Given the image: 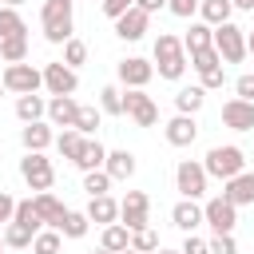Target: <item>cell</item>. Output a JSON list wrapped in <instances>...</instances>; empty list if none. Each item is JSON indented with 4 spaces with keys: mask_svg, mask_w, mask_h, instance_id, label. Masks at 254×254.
Wrapping results in <instances>:
<instances>
[{
    "mask_svg": "<svg viewBox=\"0 0 254 254\" xmlns=\"http://www.w3.org/2000/svg\"><path fill=\"white\" fill-rule=\"evenodd\" d=\"M222 123L230 131H254V103L246 99H226L222 103Z\"/></svg>",
    "mask_w": 254,
    "mask_h": 254,
    "instance_id": "cell-17",
    "label": "cell"
},
{
    "mask_svg": "<svg viewBox=\"0 0 254 254\" xmlns=\"http://www.w3.org/2000/svg\"><path fill=\"white\" fill-rule=\"evenodd\" d=\"M202 171H206L210 179H222V183H226V179H234V175L246 171V155H242V147H234V143H218V147L206 151Z\"/></svg>",
    "mask_w": 254,
    "mask_h": 254,
    "instance_id": "cell-3",
    "label": "cell"
},
{
    "mask_svg": "<svg viewBox=\"0 0 254 254\" xmlns=\"http://www.w3.org/2000/svg\"><path fill=\"white\" fill-rule=\"evenodd\" d=\"M214 52L222 64H242L246 60V32L238 24H218L214 28Z\"/></svg>",
    "mask_w": 254,
    "mask_h": 254,
    "instance_id": "cell-8",
    "label": "cell"
},
{
    "mask_svg": "<svg viewBox=\"0 0 254 254\" xmlns=\"http://www.w3.org/2000/svg\"><path fill=\"white\" fill-rule=\"evenodd\" d=\"M230 12H234V4H230V0H198V20H202L206 28L230 24Z\"/></svg>",
    "mask_w": 254,
    "mask_h": 254,
    "instance_id": "cell-24",
    "label": "cell"
},
{
    "mask_svg": "<svg viewBox=\"0 0 254 254\" xmlns=\"http://www.w3.org/2000/svg\"><path fill=\"white\" fill-rule=\"evenodd\" d=\"M83 214L95 226H111V222H119V202L111 194H95V198H87V210Z\"/></svg>",
    "mask_w": 254,
    "mask_h": 254,
    "instance_id": "cell-21",
    "label": "cell"
},
{
    "mask_svg": "<svg viewBox=\"0 0 254 254\" xmlns=\"http://www.w3.org/2000/svg\"><path fill=\"white\" fill-rule=\"evenodd\" d=\"M75 4L71 0H44L40 4V24H44V40L48 44H67L75 36Z\"/></svg>",
    "mask_w": 254,
    "mask_h": 254,
    "instance_id": "cell-1",
    "label": "cell"
},
{
    "mask_svg": "<svg viewBox=\"0 0 254 254\" xmlns=\"http://www.w3.org/2000/svg\"><path fill=\"white\" fill-rule=\"evenodd\" d=\"M135 155L131 151H107V159H103V171L111 175V183H127L131 175H135Z\"/></svg>",
    "mask_w": 254,
    "mask_h": 254,
    "instance_id": "cell-22",
    "label": "cell"
},
{
    "mask_svg": "<svg viewBox=\"0 0 254 254\" xmlns=\"http://www.w3.org/2000/svg\"><path fill=\"white\" fill-rule=\"evenodd\" d=\"M32 206H36L40 222H44V226H52V230H56V226L64 222V214H67V206H64V202H60L52 190H40V194H32Z\"/></svg>",
    "mask_w": 254,
    "mask_h": 254,
    "instance_id": "cell-19",
    "label": "cell"
},
{
    "mask_svg": "<svg viewBox=\"0 0 254 254\" xmlns=\"http://www.w3.org/2000/svg\"><path fill=\"white\" fill-rule=\"evenodd\" d=\"M123 115L135 127H155L159 123V103L143 91V87H123Z\"/></svg>",
    "mask_w": 254,
    "mask_h": 254,
    "instance_id": "cell-5",
    "label": "cell"
},
{
    "mask_svg": "<svg viewBox=\"0 0 254 254\" xmlns=\"http://www.w3.org/2000/svg\"><path fill=\"white\" fill-rule=\"evenodd\" d=\"M0 83H4V91H12V95H36V91L44 87V71L32 67V64H8L4 75H0Z\"/></svg>",
    "mask_w": 254,
    "mask_h": 254,
    "instance_id": "cell-6",
    "label": "cell"
},
{
    "mask_svg": "<svg viewBox=\"0 0 254 254\" xmlns=\"http://www.w3.org/2000/svg\"><path fill=\"white\" fill-rule=\"evenodd\" d=\"M99 246H103L107 254H123V250L131 246V230H127L123 222H111V226H103V234H99Z\"/></svg>",
    "mask_w": 254,
    "mask_h": 254,
    "instance_id": "cell-28",
    "label": "cell"
},
{
    "mask_svg": "<svg viewBox=\"0 0 254 254\" xmlns=\"http://www.w3.org/2000/svg\"><path fill=\"white\" fill-rule=\"evenodd\" d=\"M234 8H242V12H254V0H230Z\"/></svg>",
    "mask_w": 254,
    "mask_h": 254,
    "instance_id": "cell-50",
    "label": "cell"
},
{
    "mask_svg": "<svg viewBox=\"0 0 254 254\" xmlns=\"http://www.w3.org/2000/svg\"><path fill=\"white\" fill-rule=\"evenodd\" d=\"M48 115V99L44 95H16V119L20 123H40Z\"/></svg>",
    "mask_w": 254,
    "mask_h": 254,
    "instance_id": "cell-26",
    "label": "cell"
},
{
    "mask_svg": "<svg viewBox=\"0 0 254 254\" xmlns=\"http://www.w3.org/2000/svg\"><path fill=\"white\" fill-rule=\"evenodd\" d=\"M234 99H246V103H254V75H250V71L234 79Z\"/></svg>",
    "mask_w": 254,
    "mask_h": 254,
    "instance_id": "cell-45",
    "label": "cell"
},
{
    "mask_svg": "<svg viewBox=\"0 0 254 254\" xmlns=\"http://www.w3.org/2000/svg\"><path fill=\"white\" fill-rule=\"evenodd\" d=\"M190 67L202 75V71H214V67H222V60H218V52H214V48H202V52H194V56H190Z\"/></svg>",
    "mask_w": 254,
    "mask_h": 254,
    "instance_id": "cell-40",
    "label": "cell"
},
{
    "mask_svg": "<svg viewBox=\"0 0 254 254\" xmlns=\"http://www.w3.org/2000/svg\"><path fill=\"white\" fill-rule=\"evenodd\" d=\"M222 198L234 206H254V171H242L222 183Z\"/></svg>",
    "mask_w": 254,
    "mask_h": 254,
    "instance_id": "cell-16",
    "label": "cell"
},
{
    "mask_svg": "<svg viewBox=\"0 0 254 254\" xmlns=\"http://www.w3.org/2000/svg\"><path fill=\"white\" fill-rule=\"evenodd\" d=\"M4 250H8V246H4V234H0V254H4Z\"/></svg>",
    "mask_w": 254,
    "mask_h": 254,
    "instance_id": "cell-55",
    "label": "cell"
},
{
    "mask_svg": "<svg viewBox=\"0 0 254 254\" xmlns=\"http://www.w3.org/2000/svg\"><path fill=\"white\" fill-rule=\"evenodd\" d=\"M83 190H87V198L107 194V190H111V175H107V171H87V175H83Z\"/></svg>",
    "mask_w": 254,
    "mask_h": 254,
    "instance_id": "cell-39",
    "label": "cell"
},
{
    "mask_svg": "<svg viewBox=\"0 0 254 254\" xmlns=\"http://www.w3.org/2000/svg\"><path fill=\"white\" fill-rule=\"evenodd\" d=\"M202 103H206V91H202L198 83H190V87H179V91H175V107H179V115H198V111H202Z\"/></svg>",
    "mask_w": 254,
    "mask_h": 254,
    "instance_id": "cell-27",
    "label": "cell"
},
{
    "mask_svg": "<svg viewBox=\"0 0 254 254\" xmlns=\"http://www.w3.org/2000/svg\"><path fill=\"white\" fill-rule=\"evenodd\" d=\"M171 222H175L183 234H194V230L202 226V206H198L194 198H179V202L171 206Z\"/></svg>",
    "mask_w": 254,
    "mask_h": 254,
    "instance_id": "cell-20",
    "label": "cell"
},
{
    "mask_svg": "<svg viewBox=\"0 0 254 254\" xmlns=\"http://www.w3.org/2000/svg\"><path fill=\"white\" fill-rule=\"evenodd\" d=\"M12 214H16V198H12L8 190H0V230L12 222Z\"/></svg>",
    "mask_w": 254,
    "mask_h": 254,
    "instance_id": "cell-47",
    "label": "cell"
},
{
    "mask_svg": "<svg viewBox=\"0 0 254 254\" xmlns=\"http://www.w3.org/2000/svg\"><path fill=\"white\" fill-rule=\"evenodd\" d=\"M56 230H60V238H83V234L91 230V222H87V214H83V210H67V214H64V222H60Z\"/></svg>",
    "mask_w": 254,
    "mask_h": 254,
    "instance_id": "cell-29",
    "label": "cell"
},
{
    "mask_svg": "<svg viewBox=\"0 0 254 254\" xmlns=\"http://www.w3.org/2000/svg\"><path fill=\"white\" fill-rule=\"evenodd\" d=\"M44 87H48V95H75L79 75L64 60H56V64H44Z\"/></svg>",
    "mask_w": 254,
    "mask_h": 254,
    "instance_id": "cell-11",
    "label": "cell"
},
{
    "mask_svg": "<svg viewBox=\"0 0 254 254\" xmlns=\"http://www.w3.org/2000/svg\"><path fill=\"white\" fill-rule=\"evenodd\" d=\"M123 254H139V250H131V246H127V250H123Z\"/></svg>",
    "mask_w": 254,
    "mask_h": 254,
    "instance_id": "cell-56",
    "label": "cell"
},
{
    "mask_svg": "<svg viewBox=\"0 0 254 254\" xmlns=\"http://www.w3.org/2000/svg\"><path fill=\"white\" fill-rule=\"evenodd\" d=\"M206 246H210V254H238V242H234V234H214Z\"/></svg>",
    "mask_w": 254,
    "mask_h": 254,
    "instance_id": "cell-42",
    "label": "cell"
},
{
    "mask_svg": "<svg viewBox=\"0 0 254 254\" xmlns=\"http://www.w3.org/2000/svg\"><path fill=\"white\" fill-rule=\"evenodd\" d=\"M64 64H67L71 71H75L79 64H87V44H83L79 36H71V40L64 44Z\"/></svg>",
    "mask_w": 254,
    "mask_h": 254,
    "instance_id": "cell-38",
    "label": "cell"
},
{
    "mask_svg": "<svg viewBox=\"0 0 254 254\" xmlns=\"http://www.w3.org/2000/svg\"><path fill=\"white\" fill-rule=\"evenodd\" d=\"M202 48H214V28H206L202 20H194V24L187 28V36H183V52L194 56V52H202Z\"/></svg>",
    "mask_w": 254,
    "mask_h": 254,
    "instance_id": "cell-25",
    "label": "cell"
},
{
    "mask_svg": "<svg viewBox=\"0 0 254 254\" xmlns=\"http://www.w3.org/2000/svg\"><path fill=\"white\" fill-rule=\"evenodd\" d=\"M246 56H254V32L246 36Z\"/></svg>",
    "mask_w": 254,
    "mask_h": 254,
    "instance_id": "cell-51",
    "label": "cell"
},
{
    "mask_svg": "<svg viewBox=\"0 0 254 254\" xmlns=\"http://www.w3.org/2000/svg\"><path fill=\"white\" fill-rule=\"evenodd\" d=\"M167 12L179 16V20H190L198 12V0H167Z\"/></svg>",
    "mask_w": 254,
    "mask_h": 254,
    "instance_id": "cell-43",
    "label": "cell"
},
{
    "mask_svg": "<svg viewBox=\"0 0 254 254\" xmlns=\"http://www.w3.org/2000/svg\"><path fill=\"white\" fill-rule=\"evenodd\" d=\"M151 75H155V64H151V60H143V56L119 60V83H123V87H147Z\"/></svg>",
    "mask_w": 254,
    "mask_h": 254,
    "instance_id": "cell-12",
    "label": "cell"
},
{
    "mask_svg": "<svg viewBox=\"0 0 254 254\" xmlns=\"http://www.w3.org/2000/svg\"><path fill=\"white\" fill-rule=\"evenodd\" d=\"M0 234H4V246H8V250H32V238H36V230H28V226H20V222H8Z\"/></svg>",
    "mask_w": 254,
    "mask_h": 254,
    "instance_id": "cell-30",
    "label": "cell"
},
{
    "mask_svg": "<svg viewBox=\"0 0 254 254\" xmlns=\"http://www.w3.org/2000/svg\"><path fill=\"white\" fill-rule=\"evenodd\" d=\"M20 143H24V151H48V147L56 143V131H52L48 119H40V123H24V127H20Z\"/></svg>",
    "mask_w": 254,
    "mask_h": 254,
    "instance_id": "cell-18",
    "label": "cell"
},
{
    "mask_svg": "<svg viewBox=\"0 0 254 254\" xmlns=\"http://www.w3.org/2000/svg\"><path fill=\"white\" fill-rule=\"evenodd\" d=\"M99 119H103V111H99V107H87V103H79V115H75V131H79L83 139H91V135H95V127H99Z\"/></svg>",
    "mask_w": 254,
    "mask_h": 254,
    "instance_id": "cell-34",
    "label": "cell"
},
{
    "mask_svg": "<svg viewBox=\"0 0 254 254\" xmlns=\"http://www.w3.org/2000/svg\"><path fill=\"white\" fill-rule=\"evenodd\" d=\"M183 254H210V246H206V238H198V234H187V242H183Z\"/></svg>",
    "mask_w": 254,
    "mask_h": 254,
    "instance_id": "cell-48",
    "label": "cell"
},
{
    "mask_svg": "<svg viewBox=\"0 0 254 254\" xmlns=\"http://www.w3.org/2000/svg\"><path fill=\"white\" fill-rule=\"evenodd\" d=\"M0 95H4V83H0Z\"/></svg>",
    "mask_w": 254,
    "mask_h": 254,
    "instance_id": "cell-57",
    "label": "cell"
},
{
    "mask_svg": "<svg viewBox=\"0 0 254 254\" xmlns=\"http://www.w3.org/2000/svg\"><path fill=\"white\" fill-rule=\"evenodd\" d=\"M99 8H103V16H107V20H119L127 8H135V0H103Z\"/></svg>",
    "mask_w": 254,
    "mask_h": 254,
    "instance_id": "cell-46",
    "label": "cell"
},
{
    "mask_svg": "<svg viewBox=\"0 0 254 254\" xmlns=\"http://www.w3.org/2000/svg\"><path fill=\"white\" fill-rule=\"evenodd\" d=\"M206 171H202V163L198 159H179V167H175V190L183 194V198H202L206 194Z\"/></svg>",
    "mask_w": 254,
    "mask_h": 254,
    "instance_id": "cell-7",
    "label": "cell"
},
{
    "mask_svg": "<svg viewBox=\"0 0 254 254\" xmlns=\"http://www.w3.org/2000/svg\"><path fill=\"white\" fill-rule=\"evenodd\" d=\"M222 83H226V71H222V67H214V71H202V75H198V87H202V91H218Z\"/></svg>",
    "mask_w": 254,
    "mask_h": 254,
    "instance_id": "cell-44",
    "label": "cell"
},
{
    "mask_svg": "<svg viewBox=\"0 0 254 254\" xmlns=\"http://www.w3.org/2000/svg\"><path fill=\"white\" fill-rule=\"evenodd\" d=\"M79 147H83V135L75 131V127H64L60 135H56V151L67 159V163H75V155H79Z\"/></svg>",
    "mask_w": 254,
    "mask_h": 254,
    "instance_id": "cell-33",
    "label": "cell"
},
{
    "mask_svg": "<svg viewBox=\"0 0 254 254\" xmlns=\"http://www.w3.org/2000/svg\"><path fill=\"white\" fill-rule=\"evenodd\" d=\"M163 135H167L171 147H190L198 139V123H194V115H175V119L163 123Z\"/></svg>",
    "mask_w": 254,
    "mask_h": 254,
    "instance_id": "cell-15",
    "label": "cell"
},
{
    "mask_svg": "<svg viewBox=\"0 0 254 254\" xmlns=\"http://www.w3.org/2000/svg\"><path fill=\"white\" fill-rule=\"evenodd\" d=\"M99 111H103V115H123V91H119L115 83L99 87Z\"/></svg>",
    "mask_w": 254,
    "mask_h": 254,
    "instance_id": "cell-36",
    "label": "cell"
},
{
    "mask_svg": "<svg viewBox=\"0 0 254 254\" xmlns=\"http://www.w3.org/2000/svg\"><path fill=\"white\" fill-rule=\"evenodd\" d=\"M202 222H206L214 234H234V226H238V206L226 202L222 194H214V198L202 202Z\"/></svg>",
    "mask_w": 254,
    "mask_h": 254,
    "instance_id": "cell-10",
    "label": "cell"
},
{
    "mask_svg": "<svg viewBox=\"0 0 254 254\" xmlns=\"http://www.w3.org/2000/svg\"><path fill=\"white\" fill-rule=\"evenodd\" d=\"M0 4H4V8H20L24 0H0Z\"/></svg>",
    "mask_w": 254,
    "mask_h": 254,
    "instance_id": "cell-52",
    "label": "cell"
},
{
    "mask_svg": "<svg viewBox=\"0 0 254 254\" xmlns=\"http://www.w3.org/2000/svg\"><path fill=\"white\" fill-rule=\"evenodd\" d=\"M155 71H159V79H183V71H187V52H183V40L175 36V32H159L155 36Z\"/></svg>",
    "mask_w": 254,
    "mask_h": 254,
    "instance_id": "cell-2",
    "label": "cell"
},
{
    "mask_svg": "<svg viewBox=\"0 0 254 254\" xmlns=\"http://www.w3.org/2000/svg\"><path fill=\"white\" fill-rule=\"evenodd\" d=\"M75 115H79V99L75 95H52L48 99V123L52 127H75Z\"/></svg>",
    "mask_w": 254,
    "mask_h": 254,
    "instance_id": "cell-14",
    "label": "cell"
},
{
    "mask_svg": "<svg viewBox=\"0 0 254 254\" xmlns=\"http://www.w3.org/2000/svg\"><path fill=\"white\" fill-rule=\"evenodd\" d=\"M119 222H123L131 234L151 226V198H147V190H127V194H123V202H119Z\"/></svg>",
    "mask_w": 254,
    "mask_h": 254,
    "instance_id": "cell-9",
    "label": "cell"
},
{
    "mask_svg": "<svg viewBox=\"0 0 254 254\" xmlns=\"http://www.w3.org/2000/svg\"><path fill=\"white\" fill-rule=\"evenodd\" d=\"M71 4H75V0H71Z\"/></svg>",
    "mask_w": 254,
    "mask_h": 254,
    "instance_id": "cell-58",
    "label": "cell"
},
{
    "mask_svg": "<svg viewBox=\"0 0 254 254\" xmlns=\"http://www.w3.org/2000/svg\"><path fill=\"white\" fill-rule=\"evenodd\" d=\"M20 179L40 194V190H52L56 167H52V159H48L44 151H24V159H20Z\"/></svg>",
    "mask_w": 254,
    "mask_h": 254,
    "instance_id": "cell-4",
    "label": "cell"
},
{
    "mask_svg": "<svg viewBox=\"0 0 254 254\" xmlns=\"http://www.w3.org/2000/svg\"><path fill=\"white\" fill-rule=\"evenodd\" d=\"M87 254H107V250H103V246H99V250H87Z\"/></svg>",
    "mask_w": 254,
    "mask_h": 254,
    "instance_id": "cell-54",
    "label": "cell"
},
{
    "mask_svg": "<svg viewBox=\"0 0 254 254\" xmlns=\"http://www.w3.org/2000/svg\"><path fill=\"white\" fill-rule=\"evenodd\" d=\"M135 8H139V12H147V16H155V12H163V8H167V0H135Z\"/></svg>",
    "mask_w": 254,
    "mask_h": 254,
    "instance_id": "cell-49",
    "label": "cell"
},
{
    "mask_svg": "<svg viewBox=\"0 0 254 254\" xmlns=\"http://www.w3.org/2000/svg\"><path fill=\"white\" fill-rule=\"evenodd\" d=\"M131 250H139V254H155L159 250V234L147 226V230H135L131 234Z\"/></svg>",
    "mask_w": 254,
    "mask_h": 254,
    "instance_id": "cell-41",
    "label": "cell"
},
{
    "mask_svg": "<svg viewBox=\"0 0 254 254\" xmlns=\"http://www.w3.org/2000/svg\"><path fill=\"white\" fill-rule=\"evenodd\" d=\"M0 60H4V64H24V60H28V36H8V40H0Z\"/></svg>",
    "mask_w": 254,
    "mask_h": 254,
    "instance_id": "cell-32",
    "label": "cell"
},
{
    "mask_svg": "<svg viewBox=\"0 0 254 254\" xmlns=\"http://www.w3.org/2000/svg\"><path fill=\"white\" fill-rule=\"evenodd\" d=\"M155 254H183V250H167V246H159V250H155Z\"/></svg>",
    "mask_w": 254,
    "mask_h": 254,
    "instance_id": "cell-53",
    "label": "cell"
},
{
    "mask_svg": "<svg viewBox=\"0 0 254 254\" xmlns=\"http://www.w3.org/2000/svg\"><path fill=\"white\" fill-rule=\"evenodd\" d=\"M147 28H151V16H147V12H139V8H127V12L115 20V36H119L123 44L143 40V36H147Z\"/></svg>",
    "mask_w": 254,
    "mask_h": 254,
    "instance_id": "cell-13",
    "label": "cell"
},
{
    "mask_svg": "<svg viewBox=\"0 0 254 254\" xmlns=\"http://www.w3.org/2000/svg\"><path fill=\"white\" fill-rule=\"evenodd\" d=\"M8 36H28V24H24L20 8H4L0 4V40H8Z\"/></svg>",
    "mask_w": 254,
    "mask_h": 254,
    "instance_id": "cell-31",
    "label": "cell"
},
{
    "mask_svg": "<svg viewBox=\"0 0 254 254\" xmlns=\"http://www.w3.org/2000/svg\"><path fill=\"white\" fill-rule=\"evenodd\" d=\"M103 159H107V147L99 139H83L79 155H75V167L87 175V171H103Z\"/></svg>",
    "mask_w": 254,
    "mask_h": 254,
    "instance_id": "cell-23",
    "label": "cell"
},
{
    "mask_svg": "<svg viewBox=\"0 0 254 254\" xmlns=\"http://www.w3.org/2000/svg\"><path fill=\"white\" fill-rule=\"evenodd\" d=\"M12 222H20V226H28V230H44V222H40V214H36V206H32V198H20L16 202V214H12Z\"/></svg>",
    "mask_w": 254,
    "mask_h": 254,
    "instance_id": "cell-37",
    "label": "cell"
},
{
    "mask_svg": "<svg viewBox=\"0 0 254 254\" xmlns=\"http://www.w3.org/2000/svg\"><path fill=\"white\" fill-rule=\"evenodd\" d=\"M60 246H64V238H60V230H52V226H44V230L32 238V254H60Z\"/></svg>",
    "mask_w": 254,
    "mask_h": 254,
    "instance_id": "cell-35",
    "label": "cell"
}]
</instances>
